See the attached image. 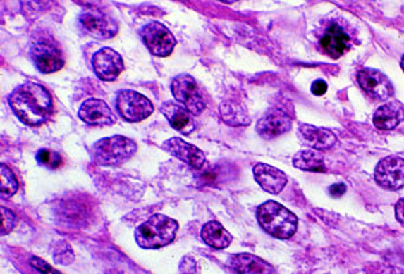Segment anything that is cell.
I'll list each match as a JSON object with an SVG mask.
<instances>
[{
	"mask_svg": "<svg viewBox=\"0 0 404 274\" xmlns=\"http://www.w3.org/2000/svg\"><path fill=\"white\" fill-rule=\"evenodd\" d=\"M402 68H403V72H404V55L403 58H402Z\"/></svg>",
	"mask_w": 404,
	"mask_h": 274,
	"instance_id": "e575fe53",
	"label": "cell"
},
{
	"mask_svg": "<svg viewBox=\"0 0 404 274\" xmlns=\"http://www.w3.org/2000/svg\"><path fill=\"white\" fill-rule=\"evenodd\" d=\"M92 66L102 81H114L123 70V61L117 51L106 47L94 55Z\"/></svg>",
	"mask_w": 404,
	"mask_h": 274,
	"instance_id": "7c38bea8",
	"label": "cell"
},
{
	"mask_svg": "<svg viewBox=\"0 0 404 274\" xmlns=\"http://www.w3.org/2000/svg\"><path fill=\"white\" fill-rule=\"evenodd\" d=\"M0 172V194L3 198H10L18 191V181L6 165H1Z\"/></svg>",
	"mask_w": 404,
	"mask_h": 274,
	"instance_id": "d4e9b609",
	"label": "cell"
},
{
	"mask_svg": "<svg viewBox=\"0 0 404 274\" xmlns=\"http://www.w3.org/2000/svg\"><path fill=\"white\" fill-rule=\"evenodd\" d=\"M290 127V118L280 110H270L257 124V130L263 139H274L288 132Z\"/></svg>",
	"mask_w": 404,
	"mask_h": 274,
	"instance_id": "e0dca14e",
	"label": "cell"
},
{
	"mask_svg": "<svg viewBox=\"0 0 404 274\" xmlns=\"http://www.w3.org/2000/svg\"><path fill=\"white\" fill-rule=\"evenodd\" d=\"M395 214H396V220L399 221V224L404 226V199H400L396 203Z\"/></svg>",
	"mask_w": 404,
	"mask_h": 274,
	"instance_id": "d6a6232c",
	"label": "cell"
},
{
	"mask_svg": "<svg viewBox=\"0 0 404 274\" xmlns=\"http://www.w3.org/2000/svg\"><path fill=\"white\" fill-rule=\"evenodd\" d=\"M326 91H328V85H326V82L322 81V80H317V81L312 84V87H311V92H312L314 95H317V96L324 95Z\"/></svg>",
	"mask_w": 404,
	"mask_h": 274,
	"instance_id": "1f68e13d",
	"label": "cell"
},
{
	"mask_svg": "<svg viewBox=\"0 0 404 274\" xmlns=\"http://www.w3.org/2000/svg\"><path fill=\"white\" fill-rule=\"evenodd\" d=\"M177 230V221L164 214H155L136 229L135 239L142 249H162L176 239Z\"/></svg>",
	"mask_w": 404,
	"mask_h": 274,
	"instance_id": "3957f363",
	"label": "cell"
},
{
	"mask_svg": "<svg viewBox=\"0 0 404 274\" xmlns=\"http://www.w3.org/2000/svg\"><path fill=\"white\" fill-rule=\"evenodd\" d=\"M221 118L231 126H245L250 124V117L243 107L235 101H224L219 108Z\"/></svg>",
	"mask_w": 404,
	"mask_h": 274,
	"instance_id": "cb8c5ba5",
	"label": "cell"
},
{
	"mask_svg": "<svg viewBox=\"0 0 404 274\" xmlns=\"http://www.w3.org/2000/svg\"><path fill=\"white\" fill-rule=\"evenodd\" d=\"M36 158H37L40 165H44L49 169H56L62 163V156L58 152H54V151H49L47 149L39 151Z\"/></svg>",
	"mask_w": 404,
	"mask_h": 274,
	"instance_id": "484cf974",
	"label": "cell"
},
{
	"mask_svg": "<svg viewBox=\"0 0 404 274\" xmlns=\"http://www.w3.org/2000/svg\"><path fill=\"white\" fill-rule=\"evenodd\" d=\"M82 30L99 40H107L118 33L117 21L109 14L99 10H85L80 15Z\"/></svg>",
	"mask_w": 404,
	"mask_h": 274,
	"instance_id": "52a82bcc",
	"label": "cell"
},
{
	"mask_svg": "<svg viewBox=\"0 0 404 274\" xmlns=\"http://www.w3.org/2000/svg\"><path fill=\"white\" fill-rule=\"evenodd\" d=\"M228 266L238 274H276V269L252 254H236L228 259Z\"/></svg>",
	"mask_w": 404,
	"mask_h": 274,
	"instance_id": "9a60e30c",
	"label": "cell"
},
{
	"mask_svg": "<svg viewBox=\"0 0 404 274\" xmlns=\"http://www.w3.org/2000/svg\"><path fill=\"white\" fill-rule=\"evenodd\" d=\"M137 151L133 140L125 136L102 139L92 147V158L100 166H118L130 159Z\"/></svg>",
	"mask_w": 404,
	"mask_h": 274,
	"instance_id": "277c9868",
	"label": "cell"
},
{
	"mask_svg": "<svg viewBox=\"0 0 404 274\" xmlns=\"http://www.w3.org/2000/svg\"><path fill=\"white\" fill-rule=\"evenodd\" d=\"M30 56H32V61L35 62L36 68L39 69V72H42L44 75L58 72L65 65V59L62 56V52L52 43H46V42L36 43L32 47Z\"/></svg>",
	"mask_w": 404,
	"mask_h": 274,
	"instance_id": "8fae6325",
	"label": "cell"
},
{
	"mask_svg": "<svg viewBox=\"0 0 404 274\" xmlns=\"http://www.w3.org/2000/svg\"><path fill=\"white\" fill-rule=\"evenodd\" d=\"M357 78L360 88L374 99H388L393 94V87L389 80L376 69L363 68L357 72Z\"/></svg>",
	"mask_w": 404,
	"mask_h": 274,
	"instance_id": "30bf717a",
	"label": "cell"
},
{
	"mask_svg": "<svg viewBox=\"0 0 404 274\" xmlns=\"http://www.w3.org/2000/svg\"><path fill=\"white\" fill-rule=\"evenodd\" d=\"M162 114L166 117L167 121L171 127L176 130L190 135L195 130V123L190 117V113L185 110V107L174 103V101H165L161 107Z\"/></svg>",
	"mask_w": 404,
	"mask_h": 274,
	"instance_id": "d6986e66",
	"label": "cell"
},
{
	"mask_svg": "<svg viewBox=\"0 0 404 274\" xmlns=\"http://www.w3.org/2000/svg\"><path fill=\"white\" fill-rule=\"evenodd\" d=\"M116 106L121 117L129 123H140L154 111V106L149 99L130 89L119 91Z\"/></svg>",
	"mask_w": 404,
	"mask_h": 274,
	"instance_id": "5b68a950",
	"label": "cell"
},
{
	"mask_svg": "<svg viewBox=\"0 0 404 274\" xmlns=\"http://www.w3.org/2000/svg\"><path fill=\"white\" fill-rule=\"evenodd\" d=\"M295 168L305 172H325V159L324 155L317 150L299 151L293 156Z\"/></svg>",
	"mask_w": 404,
	"mask_h": 274,
	"instance_id": "603a6c76",
	"label": "cell"
},
{
	"mask_svg": "<svg viewBox=\"0 0 404 274\" xmlns=\"http://www.w3.org/2000/svg\"><path fill=\"white\" fill-rule=\"evenodd\" d=\"M180 274H196V262L190 256H184L178 268Z\"/></svg>",
	"mask_w": 404,
	"mask_h": 274,
	"instance_id": "4dcf8cb0",
	"label": "cell"
},
{
	"mask_svg": "<svg viewBox=\"0 0 404 274\" xmlns=\"http://www.w3.org/2000/svg\"><path fill=\"white\" fill-rule=\"evenodd\" d=\"M80 118L88 125H95V126H110L116 124L117 118L109 104L103 100L92 99L85 100L80 110H78Z\"/></svg>",
	"mask_w": 404,
	"mask_h": 274,
	"instance_id": "4fadbf2b",
	"label": "cell"
},
{
	"mask_svg": "<svg viewBox=\"0 0 404 274\" xmlns=\"http://www.w3.org/2000/svg\"><path fill=\"white\" fill-rule=\"evenodd\" d=\"M365 270L367 274H404L403 268L388 263H370Z\"/></svg>",
	"mask_w": 404,
	"mask_h": 274,
	"instance_id": "4316f807",
	"label": "cell"
},
{
	"mask_svg": "<svg viewBox=\"0 0 404 274\" xmlns=\"http://www.w3.org/2000/svg\"><path fill=\"white\" fill-rule=\"evenodd\" d=\"M16 116L26 125L43 124L52 113V98L47 89L36 82H25L8 98Z\"/></svg>",
	"mask_w": 404,
	"mask_h": 274,
	"instance_id": "6da1fadb",
	"label": "cell"
},
{
	"mask_svg": "<svg viewBox=\"0 0 404 274\" xmlns=\"http://www.w3.org/2000/svg\"><path fill=\"white\" fill-rule=\"evenodd\" d=\"M258 221L262 229L273 237L290 239L298 229L296 216L277 201H266L258 208Z\"/></svg>",
	"mask_w": 404,
	"mask_h": 274,
	"instance_id": "7a4b0ae2",
	"label": "cell"
},
{
	"mask_svg": "<svg viewBox=\"0 0 404 274\" xmlns=\"http://www.w3.org/2000/svg\"><path fill=\"white\" fill-rule=\"evenodd\" d=\"M374 178L385 189L396 191L404 187V159L399 156H386L376 168Z\"/></svg>",
	"mask_w": 404,
	"mask_h": 274,
	"instance_id": "9c48e42d",
	"label": "cell"
},
{
	"mask_svg": "<svg viewBox=\"0 0 404 274\" xmlns=\"http://www.w3.org/2000/svg\"><path fill=\"white\" fill-rule=\"evenodd\" d=\"M162 149L195 169H202L206 163V156L203 151L199 150L196 146H192L190 143H185L180 137L169 139L162 144Z\"/></svg>",
	"mask_w": 404,
	"mask_h": 274,
	"instance_id": "5bb4252c",
	"label": "cell"
},
{
	"mask_svg": "<svg viewBox=\"0 0 404 274\" xmlns=\"http://www.w3.org/2000/svg\"><path fill=\"white\" fill-rule=\"evenodd\" d=\"M202 239L213 249H224L231 246L232 236L229 232L216 221H210L202 229Z\"/></svg>",
	"mask_w": 404,
	"mask_h": 274,
	"instance_id": "7402d4cb",
	"label": "cell"
},
{
	"mask_svg": "<svg viewBox=\"0 0 404 274\" xmlns=\"http://www.w3.org/2000/svg\"><path fill=\"white\" fill-rule=\"evenodd\" d=\"M299 137L303 142V144L317 151L328 150L337 142V137L332 130L309 124L299 125Z\"/></svg>",
	"mask_w": 404,
	"mask_h": 274,
	"instance_id": "2e32d148",
	"label": "cell"
},
{
	"mask_svg": "<svg viewBox=\"0 0 404 274\" xmlns=\"http://www.w3.org/2000/svg\"><path fill=\"white\" fill-rule=\"evenodd\" d=\"M321 47L329 56H332L333 59H337L348 50L350 37L340 26H329V29L321 39Z\"/></svg>",
	"mask_w": 404,
	"mask_h": 274,
	"instance_id": "ffe728a7",
	"label": "cell"
},
{
	"mask_svg": "<svg viewBox=\"0 0 404 274\" xmlns=\"http://www.w3.org/2000/svg\"><path fill=\"white\" fill-rule=\"evenodd\" d=\"M30 263L33 268H36L39 272H42L43 274H61L59 272H56L55 269H52L47 262H44L43 259H40L37 256H33L30 259Z\"/></svg>",
	"mask_w": 404,
	"mask_h": 274,
	"instance_id": "f546056e",
	"label": "cell"
},
{
	"mask_svg": "<svg viewBox=\"0 0 404 274\" xmlns=\"http://www.w3.org/2000/svg\"><path fill=\"white\" fill-rule=\"evenodd\" d=\"M254 177L266 192L273 195L280 194L286 185V173L266 163L254 166Z\"/></svg>",
	"mask_w": 404,
	"mask_h": 274,
	"instance_id": "ac0fdd59",
	"label": "cell"
},
{
	"mask_svg": "<svg viewBox=\"0 0 404 274\" xmlns=\"http://www.w3.org/2000/svg\"><path fill=\"white\" fill-rule=\"evenodd\" d=\"M171 92L173 96L193 116L202 114L206 108V101L197 88L196 81L190 75H177L171 81Z\"/></svg>",
	"mask_w": 404,
	"mask_h": 274,
	"instance_id": "8992f818",
	"label": "cell"
},
{
	"mask_svg": "<svg viewBox=\"0 0 404 274\" xmlns=\"http://www.w3.org/2000/svg\"><path fill=\"white\" fill-rule=\"evenodd\" d=\"M404 120V111L399 103H386L379 107L373 123L380 130H392Z\"/></svg>",
	"mask_w": 404,
	"mask_h": 274,
	"instance_id": "44dd1931",
	"label": "cell"
},
{
	"mask_svg": "<svg viewBox=\"0 0 404 274\" xmlns=\"http://www.w3.org/2000/svg\"><path fill=\"white\" fill-rule=\"evenodd\" d=\"M142 37L147 49L157 56H169L176 47L174 36L161 23H149L144 26Z\"/></svg>",
	"mask_w": 404,
	"mask_h": 274,
	"instance_id": "ba28073f",
	"label": "cell"
},
{
	"mask_svg": "<svg viewBox=\"0 0 404 274\" xmlns=\"http://www.w3.org/2000/svg\"><path fill=\"white\" fill-rule=\"evenodd\" d=\"M17 224V217L13 211L7 210L6 207H1V235L10 233Z\"/></svg>",
	"mask_w": 404,
	"mask_h": 274,
	"instance_id": "f1b7e54d",
	"label": "cell"
},
{
	"mask_svg": "<svg viewBox=\"0 0 404 274\" xmlns=\"http://www.w3.org/2000/svg\"><path fill=\"white\" fill-rule=\"evenodd\" d=\"M54 259L62 265H71L74 261V255H73L72 249L69 244L66 243H61L58 246V249H55L54 254Z\"/></svg>",
	"mask_w": 404,
	"mask_h": 274,
	"instance_id": "83f0119b",
	"label": "cell"
},
{
	"mask_svg": "<svg viewBox=\"0 0 404 274\" xmlns=\"http://www.w3.org/2000/svg\"><path fill=\"white\" fill-rule=\"evenodd\" d=\"M345 191H347V188H345V185L344 184H334L331 187V189H329V192H331V195L332 197H341V195H344L345 194Z\"/></svg>",
	"mask_w": 404,
	"mask_h": 274,
	"instance_id": "836d02e7",
	"label": "cell"
}]
</instances>
